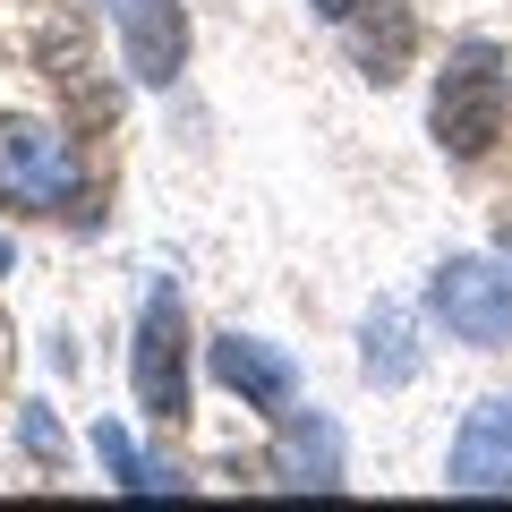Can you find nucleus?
I'll list each match as a JSON object with an SVG mask.
<instances>
[{
  "label": "nucleus",
  "mask_w": 512,
  "mask_h": 512,
  "mask_svg": "<svg viewBox=\"0 0 512 512\" xmlns=\"http://www.w3.org/2000/svg\"><path fill=\"white\" fill-rule=\"evenodd\" d=\"M512 120V69L495 43H453L436 69V94H427V128L453 163H478V154L504 137Z\"/></svg>",
  "instance_id": "1"
},
{
  "label": "nucleus",
  "mask_w": 512,
  "mask_h": 512,
  "mask_svg": "<svg viewBox=\"0 0 512 512\" xmlns=\"http://www.w3.org/2000/svg\"><path fill=\"white\" fill-rule=\"evenodd\" d=\"M128 384H137V410L163 427L188 419V316H180V291L154 282L146 291V316H137V350H128Z\"/></svg>",
  "instance_id": "2"
},
{
  "label": "nucleus",
  "mask_w": 512,
  "mask_h": 512,
  "mask_svg": "<svg viewBox=\"0 0 512 512\" xmlns=\"http://www.w3.org/2000/svg\"><path fill=\"white\" fill-rule=\"evenodd\" d=\"M427 299H436L444 333L470 350H504L512 342V274L504 265H487V256H444L436 282H427Z\"/></svg>",
  "instance_id": "3"
},
{
  "label": "nucleus",
  "mask_w": 512,
  "mask_h": 512,
  "mask_svg": "<svg viewBox=\"0 0 512 512\" xmlns=\"http://www.w3.org/2000/svg\"><path fill=\"white\" fill-rule=\"evenodd\" d=\"M0 197L26 214H52L77 197V146L43 120H0Z\"/></svg>",
  "instance_id": "4"
},
{
  "label": "nucleus",
  "mask_w": 512,
  "mask_h": 512,
  "mask_svg": "<svg viewBox=\"0 0 512 512\" xmlns=\"http://www.w3.org/2000/svg\"><path fill=\"white\" fill-rule=\"evenodd\" d=\"M120 18V60L137 86H171L188 69V9L180 0H111Z\"/></svg>",
  "instance_id": "5"
},
{
  "label": "nucleus",
  "mask_w": 512,
  "mask_h": 512,
  "mask_svg": "<svg viewBox=\"0 0 512 512\" xmlns=\"http://www.w3.org/2000/svg\"><path fill=\"white\" fill-rule=\"evenodd\" d=\"M214 376L231 384L248 410H265V419H291V410H299V367H291V350L256 342V333H214Z\"/></svg>",
  "instance_id": "6"
},
{
  "label": "nucleus",
  "mask_w": 512,
  "mask_h": 512,
  "mask_svg": "<svg viewBox=\"0 0 512 512\" xmlns=\"http://www.w3.org/2000/svg\"><path fill=\"white\" fill-rule=\"evenodd\" d=\"M444 487L461 495H512V393L478 402L453 436V461H444Z\"/></svg>",
  "instance_id": "7"
},
{
  "label": "nucleus",
  "mask_w": 512,
  "mask_h": 512,
  "mask_svg": "<svg viewBox=\"0 0 512 512\" xmlns=\"http://www.w3.org/2000/svg\"><path fill=\"white\" fill-rule=\"evenodd\" d=\"M410 52H419V18H410L402 0H376L359 18H350V60H359V77H376V86H393V77L410 69Z\"/></svg>",
  "instance_id": "8"
},
{
  "label": "nucleus",
  "mask_w": 512,
  "mask_h": 512,
  "mask_svg": "<svg viewBox=\"0 0 512 512\" xmlns=\"http://www.w3.org/2000/svg\"><path fill=\"white\" fill-rule=\"evenodd\" d=\"M274 487H316V495L342 487V436H333V419H308V427H291V436H282Z\"/></svg>",
  "instance_id": "9"
},
{
  "label": "nucleus",
  "mask_w": 512,
  "mask_h": 512,
  "mask_svg": "<svg viewBox=\"0 0 512 512\" xmlns=\"http://www.w3.org/2000/svg\"><path fill=\"white\" fill-rule=\"evenodd\" d=\"M94 453H103V470L120 478L128 495H180V487H188L180 470H163V461H146V453H137V444H128V427H111V419L94 427Z\"/></svg>",
  "instance_id": "10"
},
{
  "label": "nucleus",
  "mask_w": 512,
  "mask_h": 512,
  "mask_svg": "<svg viewBox=\"0 0 512 512\" xmlns=\"http://www.w3.org/2000/svg\"><path fill=\"white\" fill-rule=\"evenodd\" d=\"M367 376H376V384H410V376H419V350H410V316L402 308L367 316Z\"/></svg>",
  "instance_id": "11"
},
{
  "label": "nucleus",
  "mask_w": 512,
  "mask_h": 512,
  "mask_svg": "<svg viewBox=\"0 0 512 512\" xmlns=\"http://www.w3.org/2000/svg\"><path fill=\"white\" fill-rule=\"evenodd\" d=\"M18 436H26V444H35V453H43V461H60V427H52V410H43V402H35V410H26V427H18Z\"/></svg>",
  "instance_id": "12"
},
{
  "label": "nucleus",
  "mask_w": 512,
  "mask_h": 512,
  "mask_svg": "<svg viewBox=\"0 0 512 512\" xmlns=\"http://www.w3.org/2000/svg\"><path fill=\"white\" fill-rule=\"evenodd\" d=\"M308 9H316V18H333V26H350V18H359V0H308Z\"/></svg>",
  "instance_id": "13"
},
{
  "label": "nucleus",
  "mask_w": 512,
  "mask_h": 512,
  "mask_svg": "<svg viewBox=\"0 0 512 512\" xmlns=\"http://www.w3.org/2000/svg\"><path fill=\"white\" fill-rule=\"evenodd\" d=\"M0 376H9V325H0Z\"/></svg>",
  "instance_id": "14"
},
{
  "label": "nucleus",
  "mask_w": 512,
  "mask_h": 512,
  "mask_svg": "<svg viewBox=\"0 0 512 512\" xmlns=\"http://www.w3.org/2000/svg\"><path fill=\"white\" fill-rule=\"evenodd\" d=\"M0 274H9V239H0Z\"/></svg>",
  "instance_id": "15"
},
{
  "label": "nucleus",
  "mask_w": 512,
  "mask_h": 512,
  "mask_svg": "<svg viewBox=\"0 0 512 512\" xmlns=\"http://www.w3.org/2000/svg\"><path fill=\"white\" fill-rule=\"evenodd\" d=\"M504 248H512V222H504Z\"/></svg>",
  "instance_id": "16"
}]
</instances>
